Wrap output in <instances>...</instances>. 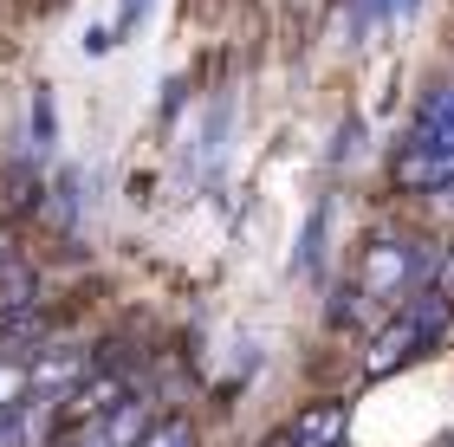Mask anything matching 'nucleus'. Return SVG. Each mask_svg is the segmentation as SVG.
<instances>
[{"label":"nucleus","instance_id":"nucleus-1","mask_svg":"<svg viewBox=\"0 0 454 447\" xmlns=\"http://www.w3.org/2000/svg\"><path fill=\"white\" fill-rule=\"evenodd\" d=\"M389 189L396 195H442L454 189V85H442L403 130L396 156H389Z\"/></svg>","mask_w":454,"mask_h":447},{"label":"nucleus","instance_id":"nucleus-8","mask_svg":"<svg viewBox=\"0 0 454 447\" xmlns=\"http://www.w3.org/2000/svg\"><path fill=\"white\" fill-rule=\"evenodd\" d=\"M143 13H150V0H123V13L111 19V33L123 39V33H130V27H137V19H143Z\"/></svg>","mask_w":454,"mask_h":447},{"label":"nucleus","instance_id":"nucleus-4","mask_svg":"<svg viewBox=\"0 0 454 447\" xmlns=\"http://www.w3.org/2000/svg\"><path fill=\"white\" fill-rule=\"evenodd\" d=\"M98 376V357L85 343H39L33 351V402H66Z\"/></svg>","mask_w":454,"mask_h":447},{"label":"nucleus","instance_id":"nucleus-5","mask_svg":"<svg viewBox=\"0 0 454 447\" xmlns=\"http://www.w3.org/2000/svg\"><path fill=\"white\" fill-rule=\"evenodd\" d=\"M344 428H350V402L318 396V402H305V415L293 421V441L299 447H344Z\"/></svg>","mask_w":454,"mask_h":447},{"label":"nucleus","instance_id":"nucleus-11","mask_svg":"<svg viewBox=\"0 0 454 447\" xmlns=\"http://www.w3.org/2000/svg\"><path fill=\"white\" fill-rule=\"evenodd\" d=\"M260 447H299V441H293V428H273V435H266Z\"/></svg>","mask_w":454,"mask_h":447},{"label":"nucleus","instance_id":"nucleus-10","mask_svg":"<svg viewBox=\"0 0 454 447\" xmlns=\"http://www.w3.org/2000/svg\"><path fill=\"white\" fill-rule=\"evenodd\" d=\"M416 7H422V0H383V13H389V19H409Z\"/></svg>","mask_w":454,"mask_h":447},{"label":"nucleus","instance_id":"nucleus-7","mask_svg":"<svg viewBox=\"0 0 454 447\" xmlns=\"http://www.w3.org/2000/svg\"><path fill=\"white\" fill-rule=\"evenodd\" d=\"M137 447H195V428L182 415H169V421H150V435H143Z\"/></svg>","mask_w":454,"mask_h":447},{"label":"nucleus","instance_id":"nucleus-3","mask_svg":"<svg viewBox=\"0 0 454 447\" xmlns=\"http://www.w3.org/2000/svg\"><path fill=\"white\" fill-rule=\"evenodd\" d=\"M448 324H454V298L442 286H422L416 298H403L396 312H389V324H383L377 337H370L364 370L370 376H396L403 363H416L422 351H435V343L448 337Z\"/></svg>","mask_w":454,"mask_h":447},{"label":"nucleus","instance_id":"nucleus-6","mask_svg":"<svg viewBox=\"0 0 454 447\" xmlns=\"http://www.w3.org/2000/svg\"><path fill=\"white\" fill-rule=\"evenodd\" d=\"M33 292H39L33 266L20 259V247H7V234H0V312H27V304H39Z\"/></svg>","mask_w":454,"mask_h":447},{"label":"nucleus","instance_id":"nucleus-9","mask_svg":"<svg viewBox=\"0 0 454 447\" xmlns=\"http://www.w3.org/2000/svg\"><path fill=\"white\" fill-rule=\"evenodd\" d=\"M435 286H442V292H448V298H454V247H448V253H442V273H435Z\"/></svg>","mask_w":454,"mask_h":447},{"label":"nucleus","instance_id":"nucleus-2","mask_svg":"<svg viewBox=\"0 0 454 447\" xmlns=\"http://www.w3.org/2000/svg\"><path fill=\"white\" fill-rule=\"evenodd\" d=\"M435 273H442V253L428 247V240H416V234H370L350 286H357L364 304H403V298H416Z\"/></svg>","mask_w":454,"mask_h":447}]
</instances>
